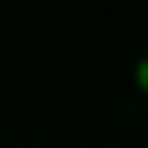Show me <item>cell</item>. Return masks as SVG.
I'll return each mask as SVG.
<instances>
[{"mask_svg":"<svg viewBox=\"0 0 148 148\" xmlns=\"http://www.w3.org/2000/svg\"><path fill=\"white\" fill-rule=\"evenodd\" d=\"M134 83L143 95H148V51L139 56L134 62Z\"/></svg>","mask_w":148,"mask_h":148,"instance_id":"6da1fadb","label":"cell"}]
</instances>
